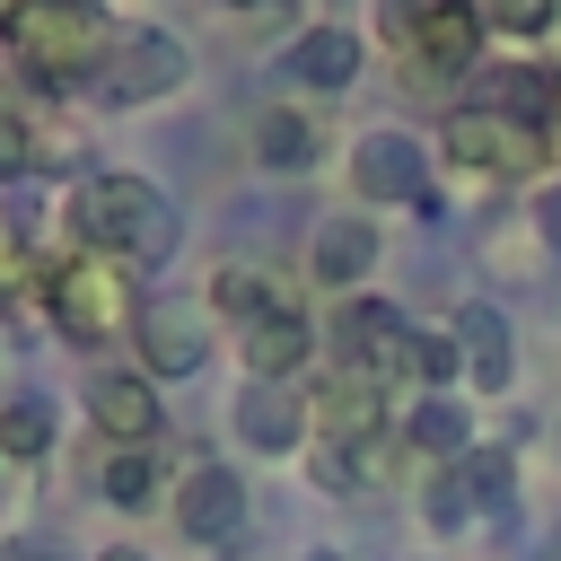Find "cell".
I'll use <instances>...</instances> for the list:
<instances>
[{"instance_id":"6da1fadb","label":"cell","mask_w":561,"mask_h":561,"mask_svg":"<svg viewBox=\"0 0 561 561\" xmlns=\"http://www.w3.org/2000/svg\"><path fill=\"white\" fill-rule=\"evenodd\" d=\"M61 210H70V245H88V254H114L123 272H158V263L184 245V219H175V202H167L149 175H131V167L79 175Z\"/></svg>"},{"instance_id":"7a4b0ae2","label":"cell","mask_w":561,"mask_h":561,"mask_svg":"<svg viewBox=\"0 0 561 561\" xmlns=\"http://www.w3.org/2000/svg\"><path fill=\"white\" fill-rule=\"evenodd\" d=\"M131 280H140V272H123L114 254L61 245V254H44V272H35V307H44V324H53L61 342L96 351L105 333H131V316H140Z\"/></svg>"},{"instance_id":"3957f363","label":"cell","mask_w":561,"mask_h":561,"mask_svg":"<svg viewBox=\"0 0 561 561\" xmlns=\"http://www.w3.org/2000/svg\"><path fill=\"white\" fill-rule=\"evenodd\" d=\"M105 26L114 18L96 0H26L0 26V44H9V61H18L26 88H88L96 79V53H105Z\"/></svg>"},{"instance_id":"277c9868","label":"cell","mask_w":561,"mask_h":561,"mask_svg":"<svg viewBox=\"0 0 561 561\" xmlns=\"http://www.w3.org/2000/svg\"><path fill=\"white\" fill-rule=\"evenodd\" d=\"M377 35L412 79H465L491 44L482 0H377Z\"/></svg>"},{"instance_id":"5b68a950","label":"cell","mask_w":561,"mask_h":561,"mask_svg":"<svg viewBox=\"0 0 561 561\" xmlns=\"http://www.w3.org/2000/svg\"><path fill=\"white\" fill-rule=\"evenodd\" d=\"M184 79H193V53H184L167 26L114 18V26H105V53H96V79H88V96H96L105 114H140V105L175 96Z\"/></svg>"},{"instance_id":"8992f818","label":"cell","mask_w":561,"mask_h":561,"mask_svg":"<svg viewBox=\"0 0 561 561\" xmlns=\"http://www.w3.org/2000/svg\"><path fill=\"white\" fill-rule=\"evenodd\" d=\"M342 184H351V202H368V210H412V202L430 193V140L403 131V123H368V131H351V149H342Z\"/></svg>"},{"instance_id":"52a82bcc","label":"cell","mask_w":561,"mask_h":561,"mask_svg":"<svg viewBox=\"0 0 561 561\" xmlns=\"http://www.w3.org/2000/svg\"><path fill=\"white\" fill-rule=\"evenodd\" d=\"M167 517H175V535H184L193 552H237V543H245V526H254V491H245V473H237V465L202 456V465H184V473H175Z\"/></svg>"},{"instance_id":"ba28073f","label":"cell","mask_w":561,"mask_h":561,"mask_svg":"<svg viewBox=\"0 0 561 561\" xmlns=\"http://www.w3.org/2000/svg\"><path fill=\"white\" fill-rule=\"evenodd\" d=\"M535 149H543V131L517 123V114H500V105H473V114H456L438 131V158L465 184H526L535 175Z\"/></svg>"},{"instance_id":"9c48e42d","label":"cell","mask_w":561,"mask_h":561,"mask_svg":"<svg viewBox=\"0 0 561 561\" xmlns=\"http://www.w3.org/2000/svg\"><path fill=\"white\" fill-rule=\"evenodd\" d=\"M377 438H386V377L316 368V386H307V447H377Z\"/></svg>"},{"instance_id":"30bf717a","label":"cell","mask_w":561,"mask_h":561,"mask_svg":"<svg viewBox=\"0 0 561 561\" xmlns=\"http://www.w3.org/2000/svg\"><path fill=\"white\" fill-rule=\"evenodd\" d=\"M228 351H237V368H245L254 386H298L307 359H316V316H307V298L280 289L245 333H228Z\"/></svg>"},{"instance_id":"8fae6325","label":"cell","mask_w":561,"mask_h":561,"mask_svg":"<svg viewBox=\"0 0 561 561\" xmlns=\"http://www.w3.org/2000/svg\"><path fill=\"white\" fill-rule=\"evenodd\" d=\"M79 403H88L96 447H158L167 403H158V377H149V368H114V359H105V368H88Z\"/></svg>"},{"instance_id":"7c38bea8","label":"cell","mask_w":561,"mask_h":561,"mask_svg":"<svg viewBox=\"0 0 561 561\" xmlns=\"http://www.w3.org/2000/svg\"><path fill=\"white\" fill-rule=\"evenodd\" d=\"M359 70H368V44H359V26H342V18H316V26H298V35L280 44L289 96H351Z\"/></svg>"},{"instance_id":"4fadbf2b","label":"cell","mask_w":561,"mask_h":561,"mask_svg":"<svg viewBox=\"0 0 561 561\" xmlns=\"http://www.w3.org/2000/svg\"><path fill=\"white\" fill-rule=\"evenodd\" d=\"M403 316L377 298V289H359V298H333V316H324V368H368V377H386L394 386V359H403Z\"/></svg>"},{"instance_id":"5bb4252c","label":"cell","mask_w":561,"mask_h":561,"mask_svg":"<svg viewBox=\"0 0 561 561\" xmlns=\"http://www.w3.org/2000/svg\"><path fill=\"white\" fill-rule=\"evenodd\" d=\"M377 219L368 210H333V219H316V237H307V280L324 289V298H359L368 280H377Z\"/></svg>"},{"instance_id":"9a60e30c","label":"cell","mask_w":561,"mask_h":561,"mask_svg":"<svg viewBox=\"0 0 561 561\" xmlns=\"http://www.w3.org/2000/svg\"><path fill=\"white\" fill-rule=\"evenodd\" d=\"M131 342H140V368L167 386V377H193L210 359V316L202 307H175V298H140Z\"/></svg>"},{"instance_id":"2e32d148","label":"cell","mask_w":561,"mask_h":561,"mask_svg":"<svg viewBox=\"0 0 561 561\" xmlns=\"http://www.w3.org/2000/svg\"><path fill=\"white\" fill-rule=\"evenodd\" d=\"M228 430L245 438V456H307V394H298V386H254V377H237Z\"/></svg>"},{"instance_id":"e0dca14e","label":"cell","mask_w":561,"mask_h":561,"mask_svg":"<svg viewBox=\"0 0 561 561\" xmlns=\"http://www.w3.org/2000/svg\"><path fill=\"white\" fill-rule=\"evenodd\" d=\"M447 333H456V351H465V386H473V394H508V386H517V333H508V316H500L491 298H465V307L447 316Z\"/></svg>"},{"instance_id":"ac0fdd59","label":"cell","mask_w":561,"mask_h":561,"mask_svg":"<svg viewBox=\"0 0 561 561\" xmlns=\"http://www.w3.org/2000/svg\"><path fill=\"white\" fill-rule=\"evenodd\" d=\"M245 158H254L263 175H307V167L324 158V131H316V114H307L298 96H272V105H254V123H245Z\"/></svg>"},{"instance_id":"d6986e66","label":"cell","mask_w":561,"mask_h":561,"mask_svg":"<svg viewBox=\"0 0 561 561\" xmlns=\"http://www.w3.org/2000/svg\"><path fill=\"white\" fill-rule=\"evenodd\" d=\"M394 430H403V447L430 456V465H465V456L482 447V438H473V394H456V386H447V394H421Z\"/></svg>"},{"instance_id":"ffe728a7","label":"cell","mask_w":561,"mask_h":561,"mask_svg":"<svg viewBox=\"0 0 561 561\" xmlns=\"http://www.w3.org/2000/svg\"><path fill=\"white\" fill-rule=\"evenodd\" d=\"M61 447V412H53V394H35V386H18V394H0V465H44Z\"/></svg>"},{"instance_id":"44dd1931","label":"cell","mask_w":561,"mask_h":561,"mask_svg":"<svg viewBox=\"0 0 561 561\" xmlns=\"http://www.w3.org/2000/svg\"><path fill=\"white\" fill-rule=\"evenodd\" d=\"M280 289H289V280H272V272H254V263H219V272L202 280V316H210V324H228V333H245Z\"/></svg>"},{"instance_id":"7402d4cb","label":"cell","mask_w":561,"mask_h":561,"mask_svg":"<svg viewBox=\"0 0 561 561\" xmlns=\"http://www.w3.org/2000/svg\"><path fill=\"white\" fill-rule=\"evenodd\" d=\"M96 500L105 508H123V517H140V508H158V447H96Z\"/></svg>"},{"instance_id":"603a6c76","label":"cell","mask_w":561,"mask_h":561,"mask_svg":"<svg viewBox=\"0 0 561 561\" xmlns=\"http://www.w3.org/2000/svg\"><path fill=\"white\" fill-rule=\"evenodd\" d=\"M298 465L316 473L324 500H368V482H377V465H386V438H377V447H307Z\"/></svg>"},{"instance_id":"cb8c5ba5","label":"cell","mask_w":561,"mask_h":561,"mask_svg":"<svg viewBox=\"0 0 561 561\" xmlns=\"http://www.w3.org/2000/svg\"><path fill=\"white\" fill-rule=\"evenodd\" d=\"M394 377H421V394H447V386L465 377V351H456V333H447V324H421V333H403V359H394Z\"/></svg>"},{"instance_id":"d4e9b609","label":"cell","mask_w":561,"mask_h":561,"mask_svg":"<svg viewBox=\"0 0 561 561\" xmlns=\"http://www.w3.org/2000/svg\"><path fill=\"white\" fill-rule=\"evenodd\" d=\"M482 517V500H473V482H465V465H430V482H421V526L447 543V535H465Z\"/></svg>"},{"instance_id":"484cf974","label":"cell","mask_w":561,"mask_h":561,"mask_svg":"<svg viewBox=\"0 0 561 561\" xmlns=\"http://www.w3.org/2000/svg\"><path fill=\"white\" fill-rule=\"evenodd\" d=\"M482 26L500 44H543L561 26V0H482Z\"/></svg>"},{"instance_id":"4316f807","label":"cell","mask_w":561,"mask_h":561,"mask_svg":"<svg viewBox=\"0 0 561 561\" xmlns=\"http://www.w3.org/2000/svg\"><path fill=\"white\" fill-rule=\"evenodd\" d=\"M44 167V140H35V123L18 114V105H0V184H26Z\"/></svg>"},{"instance_id":"83f0119b","label":"cell","mask_w":561,"mask_h":561,"mask_svg":"<svg viewBox=\"0 0 561 561\" xmlns=\"http://www.w3.org/2000/svg\"><path fill=\"white\" fill-rule=\"evenodd\" d=\"M465 482H473L482 508H508V491H517V456H508V447H473V456H465Z\"/></svg>"},{"instance_id":"f1b7e54d","label":"cell","mask_w":561,"mask_h":561,"mask_svg":"<svg viewBox=\"0 0 561 561\" xmlns=\"http://www.w3.org/2000/svg\"><path fill=\"white\" fill-rule=\"evenodd\" d=\"M526 219H535V237H543V245H552V263H561V175L526 184Z\"/></svg>"},{"instance_id":"f546056e","label":"cell","mask_w":561,"mask_h":561,"mask_svg":"<svg viewBox=\"0 0 561 561\" xmlns=\"http://www.w3.org/2000/svg\"><path fill=\"white\" fill-rule=\"evenodd\" d=\"M88 561H149V552H140V543H96Z\"/></svg>"},{"instance_id":"4dcf8cb0","label":"cell","mask_w":561,"mask_h":561,"mask_svg":"<svg viewBox=\"0 0 561 561\" xmlns=\"http://www.w3.org/2000/svg\"><path fill=\"white\" fill-rule=\"evenodd\" d=\"M0 561H44V552H35L26 535H0Z\"/></svg>"},{"instance_id":"1f68e13d","label":"cell","mask_w":561,"mask_h":561,"mask_svg":"<svg viewBox=\"0 0 561 561\" xmlns=\"http://www.w3.org/2000/svg\"><path fill=\"white\" fill-rule=\"evenodd\" d=\"M543 140L561 149V70H552V114H543Z\"/></svg>"},{"instance_id":"d6a6232c","label":"cell","mask_w":561,"mask_h":561,"mask_svg":"<svg viewBox=\"0 0 561 561\" xmlns=\"http://www.w3.org/2000/svg\"><path fill=\"white\" fill-rule=\"evenodd\" d=\"M307 561H351V552H333V543H316V552H307Z\"/></svg>"},{"instance_id":"836d02e7","label":"cell","mask_w":561,"mask_h":561,"mask_svg":"<svg viewBox=\"0 0 561 561\" xmlns=\"http://www.w3.org/2000/svg\"><path fill=\"white\" fill-rule=\"evenodd\" d=\"M210 9H263V0H210Z\"/></svg>"}]
</instances>
